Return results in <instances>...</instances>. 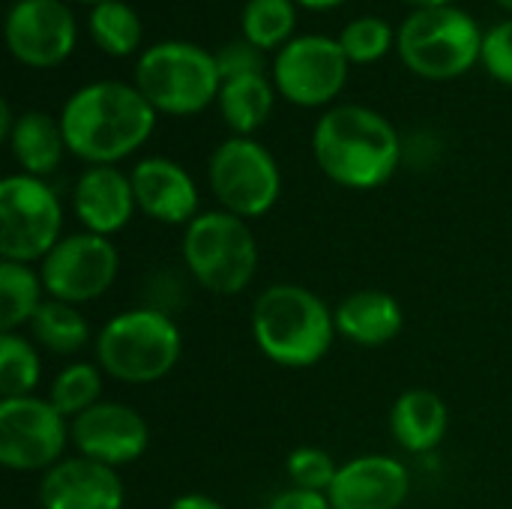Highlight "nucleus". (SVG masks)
I'll list each match as a JSON object with an SVG mask.
<instances>
[{
    "label": "nucleus",
    "mask_w": 512,
    "mask_h": 509,
    "mask_svg": "<svg viewBox=\"0 0 512 509\" xmlns=\"http://www.w3.org/2000/svg\"><path fill=\"white\" fill-rule=\"evenodd\" d=\"M60 126L72 156L87 165H117L147 144L156 108L132 84L93 81L66 99Z\"/></svg>",
    "instance_id": "1"
},
{
    "label": "nucleus",
    "mask_w": 512,
    "mask_h": 509,
    "mask_svg": "<svg viewBox=\"0 0 512 509\" xmlns=\"http://www.w3.org/2000/svg\"><path fill=\"white\" fill-rule=\"evenodd\" d=\"M312 153L327 180L366 192L393 180L405 147L384 114L366 105H336L315 123Z\"/></svg>",
    "instance_id": "2"
},
{
    "label": "nucleus",
    "mask_w": 512,
    "mask_h": 509,
    "mask_svg": "<svg viewBox=\"0 0 512 509\" xmlns=\"http://www.w3.org/2000/svg\"><path fill=\"white\" fill-rule=\"evenodd\" d=\"M249 330L255 348L279 369L318 366L336 345V309L306 285L273 282L252 300Z\"/></svg>",
    "instance_id": "3"
},
{
    "label": "nucleus",
    "mask_w": 512,
    "mask_h": 509,
    "mask_svg": "<svg viewBox=\"0 0 512 509\" xmlns=\"http://www.w3.org/2000/svg\"><path fill=\"white\" fill-rule=\"evenodd\" d=\"M183 357V333L168 309L135 306L111 315L93 339V363L105 378L147 387L168 378Z\"/></svg>",
    "instance_id": "4"
},
{
    "label": "nucleus",
    "mask_w": 512,
    "mask_h": 509,
    "mask_svg": "<svg viewBox=\"0 0 512 509\" xmlns=\"http://www.w3.org/2000/svg\"><path fill=\"white\" fill-rule=\"evenodd\" d=\"M180 261L201 291L213 297H237L255 282L261 249L246 219L216 207L201 210L183 228Z\"/></svg>",
    "instance_id": "5"
},
{
    "label": "nucleus",
    "mask_w": 512,
    "mask_h": 509,
    "mask_svg": "<svg viewBox=\"0 0 512 509\" xmlns=\"http://www.w3.org/2000/svg\"><path fill=\"white\" fill-rule=\"evenodd\" d=\"M135 87L156 108V114L189 117L201 114L222 90V72L210 51L192 42H156L135 66Z\"/></svg>",
    "instance_id": "6"
},
{
    "label": "nucleus",
    "mask_w": 512,
    "mask_h": 509,
    "mask_svg": "<svg viewBox=\"0 0 512 509\" xmlns=\"http://www.w3.org/2000/svg\"><path fill=\"white\" fill-rule=\"evenodd\" d=\"M480 24L456 6L417 9L399 27L396 45L405 66L423 78L447 81L465 75L483 54Z\"/></svg>",
    "instance_id": "7"
},
{
    "label": "nucleus",
    "mask_w": 512,
    "mask_h": 509,
    "mask_svg": "<svg viewBox=\"0 0 512 509\" xmlns=\"http://www.w3.org/2000/svg\"><path fill=\"white\" fill-rule=\"evenodd\" d=\"M207 183L219 210L246 222L264 219L282 195L279 162L261 141L246 135H231L210 153Z\"/></svg>",
    "instance_id": "8"
},
{
    "label": "nucleus",
    "mask_w": 512,
    "mask_h": 509,
    "mask_svg": "<svg viewBox=\"0 0 512 509\" xmlns=\"http://www.w3.org/2000/svg\"><path fill=\"white\" fill-rule=\"evenodd\" d=\"M63 240L60 195L30 174H9L0 183V261L42 264Z\"/></svg>",
    "instance_id": "9"
},
{
    "label": "nucleus",
    "mask_w": 512,
    "mask_h": 509,
    "mask_svg": "<svg viewBox=\"0 0 512 509\" xmlns=\"http://www.w3.org/2000/svg\"><path fill=\"white\" fill-rule=\"evenodd\" d=\"M72 420L48 396L0 399V465L12 474H45L66 459Z\"/></svg>",
    "instance_id": "10"
},
{
    "label": "nucleus",
    "mask_w": 512,
    "mask_h": 509,
    "mask_svg": "<svg viewBox=\"0 0 512 509\" xmlns=\"http://www.w3.org/2000/svg\"><path fill=\"white\" fill-rule=\"evenodd\" d=\"M39 276L51 300L87 306L114 288L120 276V249L111 237L72 231L42 258Z\"/></svg>",
    "instance_id": "11"
},
{
    "label": "nucleus",
    "mask_w": 512,
    "mask_h": 509,
    "mask_svg": "<svg viewBox=\"0 0 512 509\" xmlns=\"http://www.w3.org/2000/svg\"><path fill=\"white\" fill-rule=\"evenodd\" d=\"M348 57L342 45L330 36H300L291 39L276 63L273 81L279 93L300 108L330 105L348 78Z\"/></svg>",
    "instance_id": "12"
},
{
    "label": "nucleus",
    "mask_w": 512,
    "mask_h": 509,
    "mask_svg": "<svg viewBox=\"0 0 512 509\" xmlns=\"http://www.w3.org/2000/svg\"><path fill=\"white\" fill-rule=\"evenodd\" d=\"M72 450L114 471L129 468L150 450V423L132 405L102 399L72 420Z\"/></svg>",
    "instance_id": "13"
},
{
    "label": "nucleus",
    "mask_w": 512,
    "mask_h": 509,
    "mask_svg": "<svg viewBox=\"0 0 512 509\" xmlns=\"http://www.w3.org/2000/svg\"><path fill=\"white\" fill-rule=\"evenodd\" d=\"M6 45L24 66H57L75 48V18L60 0H18L6 15Z\"/></svg>",
    "instance_id": "14"
},
{
    "label": "nucleus",
    "mask_w": 512,
    "mask_h": 509,
    "mask_svg": "<svg viewBox=\"0 0 512 509\" xmlns=\"http://www.w3.org/2000/svg\"><path fill=\"white\" fill-rule=\"evenodd\" d=\"M327 498L333 509H402L411 498V471L402 459L363 453L339 465Z\"/></svg>",
    "instance_id": "15"
},
{
    "label": "nucleus",
    "mask_w": 512,
    "mask_h": 509,
    "mask_svg": "<svg viewBox=\"0 0 512 509\" xmlns=\"http://www.w3.org/2000/svg\"><path fill=\"white\" fill-rule=\"evenodd\" d=\"M36 498L39 509H123L126 486L120 471L84 456H66L39 477Z\"/></svg>",
    "instance_id": "16"
},
{
    "label": "nucleus",
    "mask_w": 512,
    "mask_h": 509,
    "mask_svg": "<svg viewBox=\"0 0 512 509\" xmlns=\"http://www.w3.org/2000/svg\"><path fill=\"white\" fill-rule=\"evenodd\" d=\"M129 177L135 189V204L147 219L159 225L186 228L201 213L198 183L180 162L165 156H147L135 162Z\"/></svg>",
    "instance_id": "17"
},
{
    "label": "nucleus",
    "mask_w": 512,
    "mask_h": 509,
    "mask_svg": "<svg viewBox=\"0 0 512 509\" xmlns=\"http://www.w3.org/2000/svg\"><path fill=\"white\" fill-rule=\"evenodd\" d=\"M135 210L132 177L117 165H87L72 186V213L81 231L114 240L132 222Z\"/></svg>",
    "instance_id": "18"
},
{
    "label": "nucleus",
    "mask_w": 512,
    "mask_h": 509,
    "mask_svg": "<svg viewBox=\"0 0 512 509\" xmlns=\"http://www.w3.org/2000/svg\"><path fill=\"white\" fill-rule=\"evenodd\" d=\"M336 330L339 339L357 348H384L402 336L405 309L390 291L381 288L351 291L336 306Z\"/></svg>",
    "instance_id": "19"
},
{
    "label": "nucleus",
    "mask_w": 512,
    "mask_h": 509,
    "mask_svg": "<svg viewBox=\"0 0 512 509\" xmlns=\"http://www.w3.org/2000/svg\"><path fill=\"white\" fill-rule=\"evenodd\" d=\"M450 432V408L447 402L426 390L411 387L396 396L390 408V435L408 456H429L435 453Z\"/></svg>",
    "instance_id": "20"
},
{
    "label": "nucleus",
    "mask_w": 512,
    "mask_h": 509,
    "mask_svg": "<svg viewBox=\"0 0 512 509\" xmlns=\"http://www.w3.org/2000/svg\"><path fill=\"white\" fill-rule=\"evenodd\" d=\"M9 150L21 168V174L30 177H48L60 168L66 147L63 126L45 111H24L15 117V126L9 132Z\"/></svg>",
    "instance_id": "21"
},
{
    "label": "nucleus",
    "mask_w": 512,
    "mask_h": 509,
    "mask_svg": "<svg viewBox=\"0 0 512 509\" xmlns=\"http://www.w3.org/2000/svg\"><path fill=\"white\" fill-rule=\"evenodd\" d=\"M219 111L222 120L234 135H252L261 129L273 111V84L264 78V72H243L222 81L219 90Z\"/></svg>",
    "instance_id": "22"
},
{
    "label": "nucleus",
    "mask_w": 512,
    "mask_h": 509,
    "mask_svg": "<svg viewBox=\"0 0 512 509\" xmlns=\"http://www.w3.org/2000/svg\"><path fill=\"white\" fill-rule=\"evenodd\" d=\"M27 330H30V339L42 351L57 354V357H72L96 339L81 306L51 300V297L42 303V309L36 312V318L30 321Z\"/></svg>",
    "instance_id": "23"
},
{
    "label": "nucleus",
    "mask_w": 512,
    "mask_h": 509,
    "mask_svg": "<svg viewBox=\"0 0 512 509\" xmlns=\"http://www.w3.org/2000/svg\"><path fill=\"white\" fill-rule=\"evenodd\" d=\"M48 300L39 267L0 261V333H21L30 327Z\"/></svg>",
    "instance_id": "24"
},
{
    "label": "nucleus",
    "mask_w": 512,
    "mask_h": 509,
    "mask_svg": "<svg viewBox=\"0 0 512 509\" xmlns=\"http://www.w3.org/2000/svg\"><path fill=\"white\" fill-rule=\"evenodd\" d=\"M102 393H105V372L90 360H72L51 378L45 396L66 420H75L93 405H99Z\"/></svg>",
    "instance_id": "25"
},
{
    "label": "nucleus",
    "mask_w": 512,
    "mask_h": 509,
    "mask_svg": "<svg viewBox=\"0 0 512 509\" xmlns=\"http://www.w3.org/2000/svg\"><path fill=\"white\" fill-rule=\"evenodd\" d=\"M42 384L39 345L24 333H0V399L36 396Z\"/></svg>",
    "instance_id": "26"
},
{
    "label": "nucleus",
    "mask_w": 512,
    "mask_h": 509,
    "mask_svg": "<svg viewBox=\"0 0 512 509\" xmlns=\"http://www.w3.org/2000/svg\"><path fill=\"white\" fill-rule=\"evenodd\" d=\"M90 33L102 51L126 57L141 45V18L123 0H105L90 12Z\"/></svg>",
    "instance_id": "27"
},
{
    "label": "nucleus",
    "mask_w": 512,
    "mask_h": 509,
    "mask_svg": "<svg viewBox=\"0 0 512 509\" xmlns=\"http://www.w3.org/2000/svg\"><path fill=\"white\" fill-rule=\"evenodd\" d=\"M291 0H249L243 9V36L255 48H276L294 30Z\"/></svg>",
    "instance_id": "28"
},
{
    "label": "nucleus",
    "mask_w": 512,
    "mask_h": 509,
    "mask_svg": "<svg viewBox=\"0 0 512 509\" xmlns=\"http://www.w3.org/2000/svg\"><path fill=\"white\" fill-rule=\"evenodd\" d=\"M285 474H288V483L294 489H306V492H321L327 495L336 474H339V462L324 450V447H297L288 453L285 459Z\"/></svg>",
    "instance_id": "29"
},
{
    "label": "nucleus",
    "mask_w": 512,
    "mask_h": 509,
    "mask_svg": "<svg viewBox=\"0 0 512 509\" xmlns=\"http://www.w3.org/2000/svg\"><path fill=\"white\" fill-rule=\"evenodd\" d=\"M339 45L351 63H375L393 45V30L387 21L375 18V15H363V18H354L342 30Z\"/></svg>",
    "instance_id": "30"
},
{
    "label": "nucleus",
    "mask_w": 512,
    "mask_h": 509,
    "mask_svg": "<svg viewBox=\"0 0 512 509\" xmlns=\"http://www.w3.org/2000/svg\"><path fill=\"white\" fill-rule=\"evenodd\" d=\"M483 66L489 69L492 78L512 87V21L495 24L483 36Z\"/></svg>",
    "instance_id": "31"
},
{
    "label": "nucleus",
    "mask_w": 512,
    "mask_h": 509,
    "mask_svg": "<svg viewBox=\"0 0 512 509\" xmlns=\"http://www.w3.org/2000/svg\"><path fill=\"white\" fill-rule=\"evenodd\" d=\"M216 63H219V72H222V81L234 78V75H243V72H261V57H258L255 45H246V42L228 45L216 57Z\"/></svg>",
    "instance_id": "32"
},
{
    "label": "nucleus",
    "mask_w": 512,
    "mask_h": 509,
    "mask_svg": "<svg viewBox=\"0 0 512 509\" xmlns=\"http://www.w3.org/2000/svg\"><path fill=\"white\" fill-rule=\"evenodd\" d=\"M264 509H333L330 507V498L327 495H321V492H306V489H294V486H288V489H282V492H276Z\"/></svg>",
    "instance_id": "33"
},
{
    "label": "nucleus",
    "mask_w": 512,
    "mask_h": 509,
    "mask_svg": "<svg viewBox=\"0 0 512 509\" xmlns=\"http://www.w3.org/2000/svg\"><path fill=\"white\" fill-rule=\"evenodd\" d=\"M168 509H228L222 501H216V498H210V495H204V492H186V495H177Z\"/></svg>",
    "instance_id": "34"
},
{
    "label": "nucleus",
    "mask_w": 512,
    "mask_h": 509,
    "mask_svg": "<svg viewBox=\"0 0 512 509\" xmlns=\"http://www.w3.org/2000/svg\"><path fill=\"white\" fill-rule=\"evenodd\" d=\"M417 9H432V6H450V0H405Z\"/></svg>",
    "instance_id": "35"
},
{
    "label": "nucleus",
    "mask_w": 512,
    "mask_h": 509,
    "mask_svg": "<svg viewBox=\"0 0 512 509\" xmlns=\"http://www.w3.org/2000/svg\"><path fill=\"white\" fill-rule=\"evenodd\" d=\"M300 3L309 9H330V6H339L342 0H300Z\"/></svg>",
    "instance_id": "36"
},
{
    "label": "nucleus",
    "mask_w": 512,
    "mask_h": 509,
    "mask_svg": "<svg viewBox=\"0 0 512 509\" xmlns=\"http://www.w3.org/2000/svg\"><path fill=\"white\" fill-rule=\"evenodd\" d=\"M498 3H501L504 9H510V12H512V0H498Z\"/></svg>",
    "instance_id": "37"
},
{
    "label": "nucleus",
    "mask_w": 512,
    "mask_h": 509,
    "mask_svg": "<svg viewBox=\"0 0 512 509\" xmlns=\"http://www.w3.org/2000/svg\"><path fill=\"white\" fill-rule=\"evenodd\" d=\"M81 3H105V0H81Z\"/></svg>",
    "instance_id": "38"
}]
</instances>
